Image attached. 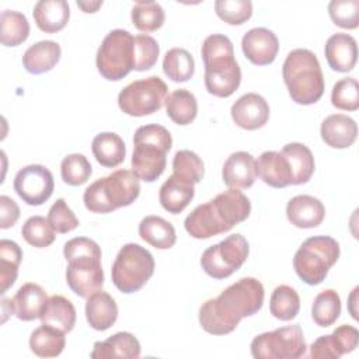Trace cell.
<instances>
[{"mask_svg": "<svg viewBox=\"0 0 359 359\" xmlns=\"http://www.w3.org/2000/svg\"><path fill=\"white\" fill-rule=\"evenodd\" d=\"M328 14L335 25L355 29L359 25V0H332L328 4Z\"/></svg>", "mask_w": 359, "mask_h": 359, "instance_id": "47", "label": "cell"}, {"mask_svg": "<svg viewBox=\"0 0 359 359\" xmlns=\"http://www.w3.org/2000/svg\"><path fill=\"white\" fill-rule=\"evenodd\" d=\"M339 258V244L330 236H314L303 241L293 258L297 276L307 285H320Z\"/></svg>", "mask_w": 359, "mask_h": 359, "instance_id": "8", "label": "cell"}, {"mask_svg": "<svg viewBox=\"0 0 359 359\" xmlns=\"http://www.w3.org/2000/svg\"><path fill=\"white\" fill-rule=\"evenodd\" d=\"M140 344L135 335H132L130 332H116L105 341H97L90 356L93 359H137L140 356Z\"/></svg>", "mask_w": 359, "mask_h": 359, "instance_id": "25", "label": "cell"}, {"mask_svg": "<svg viewBox=\"0 0 359 359\" xmlns=\"http://www.w3.org/2000/svg\"><path fill=\"white\" fill-rule=\"evenodd\" d=\"M77 6L84 11V13H95L101 6L102 1H77Z\"/></svg>", "mask_w": 359, "mask_h": 359, "instance_id": "52", "label": "cell"}, {"mask_svg": "<svg viewBox=\"0 0 359 359\" xmlns=\"http://www.w3.org/2000/svg\"><path fill=\"white\" fill-rule=\"evenodd\" d=\"M139 236L151 247L168 250L177 241L174 226L160 216H146L139 223Z\"/></svg>", "mask_w": 359, "mask_h": 359, "instance_id": "31", "label": "cell"}, {"mask_svg": "<svg viewBox=\"0 0 359 359\" xmlns=\"http://www.w3.org/2000/svg\"><path fill=\"white\" fill-rule=\"evenodd\" d=\"M280 153L286 157L289 163L292 171V185L306 184L311 178L316 168L311 150L303 143L292 142L285 144Z\"/></svg>", "mask_w": 359, "mask_h": 359, "instance_id": "29", "label": "cell"}, {"mask_svg": "<svg viewBox=\"0 0 359 359\" xmlns=\"http://www.w3.org/2000/svg\"><path fill=\"white\" fill-rule=\"evenodd\" d=\"M271 314L280 321L293 320L300 310V297L297 292L287 285H279L273 289L269 299Z\"/></svg>", "mask_w": 359, "mask_h": 359, "instance_id": "37", "label": "cell"}, {"mask_svg": "<svg viewBox=\"0 0 359 359\" xmlns=\"http://www.w3.org/2000/svg\"><path fill=\"white\" fill-rule=\"evenodd\" d=\"M215 11L220 20L230 25H241L252 15V3L250 0H217Z\"/></svg>", "mask_w": 359, "mask_h": 359, "instance_id": "46", "label": "cell"}, {"mask_svg": "<svg viewBox=\"0 0 359 359\" xmlns=\"http://www.w3.org/2000/svg\"><path fill=\"white\" fill-rule=\"evenodd\" d=\"M29 35L27 17L14 10H4L0 14V41L4 46H18Z\"/></svg>", "mask_w": 359, "mask_h": 359, "instance_id": "35", "label": "cell"}, {"mask_svg": "<svg viewBox=\"0 0 359 359\" xmlns=\"http://www.w3.org/2000/svg\"><path fill=\"white\" fill-rule=\"evenodd\" d=\"M46 300L48 294L43 287L32 282L24 283L13 297L17 318L22 321L39 318Z\"/></svg>", "mask_w": 359, "mask_h": 359, "instance_id": "28", "label": "cell"}, {"mask_svg": "<svg viewBox=\"0 0 359 359\" xmlns=\"http://www.w3.org/2000/svg\"><path fill=\"white\" fill-rule=\"evenodd\" d=\"M283 81L292 101L300 105L316 104L324 94V76L317 56L309 49H293L282 66Z\"/></svg>", "mask_w": 359, "mask_h": 359, "instance_id": "5", "label": "cell"}, {"mask_svg": "<svg viewBox=\"0 0 359 359\" xmlns=\"http://www.w3.org/2000/svg\"><path fill=\"white\" fill-rule=\"evenodd\" d=\"M56 233L65 234L73 231L79 226V219L74 212L67 206L63 198L56 199V202L50 206L46 217Z\"/></svg>", "mask_w": 359, "mask_h": 359, "instance_id": "48", "label": "cell"}, {"mask_svg": "<svg viewBox=\"0 0 359 359\" xmlns=\"http://www.w3.org/2000/svg\"><path fill=\"white\" fill-rule=\"evenodd\" d=\"M248 241L241 234H230L219 244L203 251L201 266L210 278L224 279L241 268L248 258Z\"/></svg>", "mask_w": 359, "mask_h": 359, "instance_id": "13", "label": "cell"}, {"mask_svg": "<svg viewBox=\"0 0 359 359\" xmlns=\"http://www.w3.org/2000/svg\"><path fill=\"white\" fill-rule=\"evenodd\" d=\"M13 187L27 205L39 206L50 198L55 182L52 172L46 167L41 164H29L15 174Z\"/></svg>", "mask_w": 359, "mask_h": 359, "instance_id": "14", "label": "cell"}, {"mask_svg": "<svg viewBox=\"0 0 359 359\" xmlns=\"http://www.w3.org/2000/svg\"><path fill=\"white\" fill-rule=\"evenodd\" d=\"M250 348L255 359H297L307 351L300 324L259 334L251 341Z\"/></svg>", "mask_w": 359, "mask_h": 359, "instance_id": "12", "label": "cell"}, {"mask_svg": "<svg viewBox=\"0 0 359 359\" xmlns=\"http://www.w3.org/2000/svg\"><path fill=\"white\" fill-rule=\"evenodd\" d=\"M91 150L95 160L108 168L119 165L125 160L126 147L122 137L114 132L98 133L91 143Z\"/></svg>", "mask_w": 359, "mask_h": 359, "instance_id": "32", "label": "cell"}, {"mask_svg": "<svg viewBox=\"0 0 359 359\" xmlns=\"http://www.w3.org/2000/svg\"><path fill=\"white\" fill-rule=\"evenodd\" d=\"M194 184L178 177L177 174H172L160 187L158 201L164 210L172 215H178L189 205V202L194 199Z\"/></svg>", "mask_w": 359, "mask_h": 359, "instance_id": "22", "label": "cell"}, {"mask_svg": "<svg viewBox=\"0 0 359 359\" xmlns=\"http://www.w3.org/2000/svg\"><path fill=\"white\" fill-rule=\"evenodd\" d=\"M93 167L84 154L74 153L66 156L60 163L62 180L72 187H79L90 178Z\"/></svg>", "mask_w": 359, "mask_h": 359, "instance_id": "42", "label": "cell"}, {"mask_svg": "<svg viewBox=\"0 0 359 359\" xmlns=\"http://www.w3.org/2000/svg\"><path fill=\"white\" fill-rule=\"evenodd\" d=\"M251 212L250 199L238 189L229 188L206 203L198 205L185 219L187 233L198 240H205L229 231L244 222Z\"/></svg>", "mask_w": 359, "mask_h": 359, "instance_id": "2", "label": "cell"}, {"mask_svg": "<svg viewBox=\"0 0 359 359\" xmlns=\"http://www.w3.org/2000/svg\"><path fill=\"white\" fill-rule=\"evenodd\" d=\"M241 49L251 63L266 66L275 60L279 50V41L271 29L257 27L244 34Z\"/></svg>", "mask_w": 359, "mask_h": 359, "instance_id": "16", "label": "cell"}, {"mask_svg": "<svg viewBox=\"0 0 359 359\" xmlns=\"http://www.w3.org/2000/svg\"><path fill=\"white\" fill-rule=\"evenodd\" d=\"M140 194L139 178L130 170H116L98 178L83 194L84 206L93 213H109L132 205Z\"/></svg>", "mask_w": 359, "mask_h": 359, "instance_id": "7", "label": "cell"}, {"mask_svg": "<svg viewBox=\"0 0 359 359\" xmlns=\"http://www.w3.org/2000/svg\"><path fill=\"white\" fill-rule=\"evenodd\" d=\"M1 310H3L1 323H4V321L7 320V316L15 314V309H14V302H13V299L3 297V299H1Z\"/></svg>", "mask_w": 359, "mask_h": 359, "instance_id": "50", "label": "cell"}, {"mask_svg": "<svg viewBox=\"0 0 359 359\" xmlns=\"http://www.w3.org/2000/svg\"><path fill=\"white\" fill-rule=\"evenodd\" d=\"M223 182L229 188H250L257 178V161L247 151L231 153L223 164Z\"/></svg>", "mask_w": 359, "mask_h": 359, "instance_id": "19", "label": "cell"}, {"mask_svg": "<svg viewBox=\"0 0 359 359\" xmlns=\"http://www.w3.org/2000/svg\"><path fill=\"white\" fill-rule=\"evenodd\" d=\"M133 35L126 29H112L97 50V69L111 81L122 80L133 70Z\"/></svg>", "mask_w": 359, "mask_h": 359, "instance_id": "10", "label": "cell"}, {"mask_svg": "<svg viewBox=\"0 0 359 359\" xmlns=\"http://www.w3.org/2000/svg\"><path fill=\"white\" fill-rule=\"evenodd\" d=\"M359 332L352 325H339L332 334L321 335L310 346V358L314 359H338L352 352L358 346Z\"/></svg>", "mask_w": 359, "mask_h": 359, "instance_id": "15", "label": "cell"}, {"mask_svg": "<svg viewBox=\"0 0 359 359\" xmlns=\"http://www.w3.org/2000/svg\"><path fill=\"white\" fill-rule=\"evenodd\" d=\"M163 72L172 81H188L195 73V60L187 49L172 48L164 55Z\"/></svg>", "mask_w": 359, "mask_h": 359, "instance_id": "36", "label": "cell"}, {"mask_svg": "<svg viewBox=\"0 0 359 359\" xmlns=\"http://www.w3.org/2000/svg\"><path fill=\"white\" fill-rule=\"evenodd\" d=\"M324 53L327 63L332 70L339 73L351 72L358 59L356 39L349 34L337 32L327 39Z\"/></svg>", "mask_w": 359, "mask_h": 359, "instance_id": "18", "label": "cell"}, {"mask_svg": "<svg viewBox=\"0 0 359 359\" xmlns=\"http://www.w3.org/2000/svg\"><path fill=\"white\" fill-rule=\"evenodd\" d=\"M172 174L188 180L194 185L203 177V161L191 150H178L172 158Z\"/></svg>", "mask_w": 359, "mask_h": 359, "instance_id": "44", "label": "cell"}, {"mask_svg": "<svg viewBox=\"0 0 359 359\" xmlns=\"http://www.w3.org/2000/svg\"><path fill=\"white\" fill-rule=\"evenodd\" d=\"M60 45L55 41H39L22 55V66L28 73L42 74L52 70L60 59Z\"/></svg>", "mask_w": 359, "mask_h": 359, "instance_id": "27", "label": "cell"}, {"mask_svg": "<svg viewBox=\"0 0 359 359\" xmlns=\"http://www.w3.org/2000/svg\"><path fill=\"white\" fill-rule=\"evenodd\" d=\"M21 234L24 240L36 248H45L49 247L55 241V230L50 226L49 220L43 216H31L25 220Z\"/></svg>", "mask_w": 359, "mask_h": 359, "instance_id": "41", "label": "cell"}, {"mask_svg": "<svg viewBox=\"0 0 359 359\" xmlns=\"http://www.w3.org/2000/svg\"><path fill=\"white\" fill-rule=\"evenodd\" d=\"M32 15L41 31L55 34L69 22L70 7L65 0H41L34 6Z\"/></svg>", "mask_w": 359, "mask_h": 359, "instance_id": "26", "label": "cell"}, {"mask_svg": "<svg viewBox=\"0 0 359 359\" xmlns=\"http://www.w3.org/2000/svg\"><path fill=\"white\" fill-rule=\"evenodd\" d=\"M171 146V133L164 126L157 123L139 126L133 136V174L146 182L156 181L165 170Z\"/></svg>", "mask_w": 359, "mask_h": 359, "instance_id": "6", "label": "cell"}, {"mask_svg": "<svg viewBox=\"0 0 359 359\" xmlns=\"http://www.w3.org/2000/svg\"><path fill=\"white\" fill-rule=\"evenodd\" d=\"M257 161V175L272 188L292 185V171L286 157L280 151H264Z\"/></svg>", "mask_w": 359, "mask_h": 359, "instance_id": "23", "label": "cell"}, {"mask_svg": "<svg viewBox=\"0 0 359 359\" xmlns=\"http://www.w3.org/2000/svg\"><path fill=\"white\" fill-rule=\"evenodd\" d=\"M265 290L255 278H241L217 297L199 309V324L212 335H226L236 330L244 317L257 314L264 304Z\"/></svg>", "mask_w": 359, "mask_h": 359, "instance_id": "1", "label": "cell"}, {"mask_svg": "<svg viewBox=\"0 0 359 359\" xmlns=\"http://www.w3.org/2000/svg\"><path fill=\"white\" fill-rule=\"evenodd\" d=\"M154 273V258L144 247L129 243L125 244L111 269L115 287L122 293H133L142 289Z\"/></svg>", "mask_w": 359, "mask_h": 359, "instance_id": "9", "label": "cell"}, {"mask_svg": "<svg viewBox=\"0 0 359 359\" xmlns=\"http://www.w3.org/2000/svg\"><path fill=\"white\" fill-rule=\"evenodd\" d=\"M205 87L209 94L230 97L241 83V69L234 59L231 41L223 34H212L202 43Z\"/></svg>", "mask_w": 359, "mask_h": 359, "instance_id": "3", "label": "cell"}, {"mask_svg": "<svg viewBox=\"0 0 359 359\" xmlns=\"http://www.w3.org/2000/svg\"><path fill=\"white\" fill-rule=\"evenodd\" d=\"M230 114L237 126L245 130H255L268 122L269 105L262 95L247 93L231 105Z\"/></svg>", "mask_w": 359, "mask_h": 359, "instance_id": "17", "label": "cell"}, {"mask_svg": "<svg viewBox=\"0 0 359 359\" xmlns=\"http://www.w3.org/2000/svg\"><path fill=\"white\" fill-rule=\"evenodd\" d=\"M132 22L143 32H153L158 29L165 20L163 7L156 1H136L132 7Z\"/></svg>", "mask_w": 359, "mask_h": 359, "instance_id": "40", "label": "cell"}, {"mask_svg": "<svg viewBox=\"0 0 359 359\" xmlns=\"http://www.w3.org/2000/svg\"><path fill=\"white\" fill-rule=\"evenodd\" d=\"M286 216L299 229H313L324 220L325 208L320 199L311 195H296L286 205Z\"/></svg>", "mask_w": 359, "mask_h": 359, "instance_id": "20", "label": "cell"}, {"mask_svg": "<svg viewBox=\"0 0 359 359\" xmlns=\"http://www.w3.org/2000/svg\"><path fill=\"white\" fill-rule=\"evenodd\" d=\"M358 290H359V287L356 286L353 290H352V293L349 294V299H348V310H349V313H351V316L355 318V320H358V310H356V302H358Z\"/></svg>", "mask_w": 359, "mask_h": 359, "instance_id": "51", "label": "cell"}, {"mask_svg": "<svg viewBox=\"0 0 359 359\" xmlns=\"http://www.w3.org/2000/svg\"><path fill=\"white\" fill-rule=\"evenodd\" d=\"M160 53V46L157 41L147 35V34H139L133 38V70L136 72H144L151 69Z\"/></svg>", "mask_w": 359, "mask_h": 359, "instance_id": "43", "label": "cell"}, {"mask_svg": "<svg viewBox=\"0 0 359 359\" xmlns=\"http://www.w3.org/2000/svg\"><path fill=\"white\" fill-rule=\"evenodd\" d=\"M20 217V208L7 195L0 196V229H8L15 224Z\"/></svg>", "mask_w": 359, "mask_h": 359, "instance_id": "49", "label": "cell"}, {"mask_svg": "<svg viewBox=\"0 0 359 359\" xmlns=\"http://www.w3.org/2000/svg\"><path fill=\"white\" fill-rule=\"evenodd\" d=\"M86 318L90 327L97 331L112 327L118 318V306L114 297L101 289L90 294L86 302Z\"/></svg>", "mask_w": 359, "mask_h": 359, "instance_id": "24", "label": "cell"}, {"mask_svg": "<svg viewBox=\"0 0 359 359\" xmlns=\"http://www.w3.org/2000/svg\"><path fill=\"white\" fill-rule=\"evenodd\" d=\"M168 97L167 84L158 76L135 80L121 90L118 105L130 116H144L157 112Z\"/></svg>", "mask_w": 359, "mask_h": 359, "instance_id": "11", "label": "cell"}, {"mask_svg": "<svg viewBox=\"0 0 359 359\" xmlns=\"http://www.w3.org/2000/svg\"><path fill=\"white\" fill-rule=\"evenodd\" d=\"M66 332L62 330L42 324L35 328L29 337V348L39 358H55L59 356L66 345Z\"/></svg>", "mask_w": 359, "mask_h": 359, "instance_id": "33", "label": "cell"}, {"mask_svg": "<svg viewBox=\"0 0 359 359\" xmlns=\"http://www.w3.org/2000/svg\"><path fill=\"white\" fill-rule=\"evenodd\" d=\"M165 112L174 123L181 126L189 125L194 122L198 114V102L195 95L185 88L172 91L165 100Z\"/></svg>", "mask_w": 359, "mask_h": 359, "instance_id": "34", "label": "cell"}, {"mask_svg": "<svg viewBox=\"0 0 359 359\" xmlns=\"http://www.w3.org/2000/svg\"><path fill=\"white\" fill-rule=\"evenodd\" d=\"M22 259V251L20 245L13 240L3 238L0 241V283L1 293H6L11 287L18 275V266Z\"/></svg>", "mask_w": 359, "mask_h": 359, "instance_id": "38", "label": "cell"}, {"mask_svg": "<svg viewBox=\"0 0 359 359\" xmlns=\"http://www.w3.org/2000/svg\"><path fill=\"white\" fill-rule=\"evenodd\" d=\"M341 314V299L334 289L320 292L311 306V317L320 327L332 325Z\"/></svg>", "mask_w": 359, "mask_h": 359, "instance_id": "39", "label": "cell"}, {"mask_svg": "<svg viewBox=\"0 0 359 359\" xmlns=\"http://www.w3.org/2000/svg\"><path fill=\"white\" fill-rule=\"evenodd\" d=\"M331 102L342 111H356L359 108V87L355 77L338 80L331 91Z\"/></svg>", "mask_w": 359, "mask_h": 359, "instance_id": "45", "label": "cell"}, {"mask_svg": "<svg viewBox=\"0 0 359 359\" xmlns=\"http://www.w3.org/2000/svg\"><path fill=\"white\" fill-rule=\"evenodd\" d=\"M320 133L327 146L334 149H346L356 140L358 125L345 114H332L323 121Z\"/></svg>", "mask_w": 359, "mask_h": 359, "instance_id": "21", "label": "cell"}, {"mask_svg": "<svg viewBox=\"0 0 359 359\" xmlns=\"http://www.w3.org/2000/svg\"><path fill=\"white\" fill-rule=\"evenodd\" d=\"M39 318L42 324H49L63 332H70L76 324V309L65 296L53 294L48 297Z\"/></svg>", "mask_w": 359, "mask_h": 359, "instance_id": "30", "label": "cell"}, {"mask_svg": "<svg viewBox=\"0 0 359 359\" xmlns=\"http://www.w3.org/2000/svg\"><path fill=\"white\" fill-rule=\"evenodd\" d=\"M67 261V286L80 297H88L104 285V271L101 266V248L87 237H74L63 247Z\"/></svg>", "mask_w": 359, "mask_h": 359, "instance_id": "4", "label": "cell"}]
</instances>
